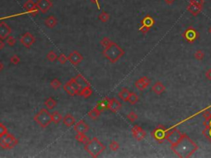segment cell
Instances as JSON below:
<instances>
[{
    "mask_svg": "<svg viewBox=\"0 0 211 158\" xmlns=\"http://www.w3.org/2000/svg\"><path fill=\"white\" fill-rule=\"evenodd\" d=\"M44 105H45V106L46 107V109L50 110V109H54V107L56 106V105H57V101H56L53 97H49V98H47L46 100L45 101Z\"/></svg>",
    "mask_w": 211,
    "mask_h": 158,
    "instance_id": "25",
    "label": "cell"
},
{
    "mask_svg": "<svg viewBox=\"0 0 211 158\" xmlns=\"http://www.w3.org/2000/svg\"><path fill=\"white\" fill-rule=\"evenodd\" d=\"M111 43H112V40H111V39L108 38V37H104V38L101 39V45L104 46L105 48L107 47L108 46H110Z\"/></svg>",
    "mask_w": 211,
    "mask_h": 158,
    "instance_id": "40",
    "label": "cell"
},
{
    "mask_svg": "<svg viewBox=\"0 0 211 158\" xmlns=\"http://www.w3.org/2000/svg\"><path fill=\"white\" fill-rule=\"evenodd\" d=\"M75 139L79 143L82 144H86L89 141V138L87 137L85 134H79V133H77V134H76Z\"/></svg>",
    "mask_w": 211,
    "mask_h": 158,
    "instance_id": "29",
    "label": "cell"
},
{
    "mask_svg": "<svg viewBox=\"0 0 211 158\" xmlns=\"http://www.w3.org/2000/svg\"><path fill=\"white\" fill-rule=\"evenodd\" d=\"M190 3H191V4H199V5L203 6L204 4V0H190Z\"/></svg>",
    "mask_w": 211,
    "mask_h": 158,
    "instance_id": "45",
    "label": "cell"
},
{
    "mask_svg": "<svg viewBox=\"0 0 211 158\" xmlns=\"http://www.w3.org/2000/svg\"><path fill=\"white\" fill-rule=\"evenodd\" d=\"M7 132L8 131H7V127L5 126L4 123H2L0 122V137H2V136H4L5 134H7Z\"/></svg>",
    "mask_w": 211,
    "mask_h": 158,
    "instance_id": "43",
    "label": "cell"
},
{
    "mask_svg": "<svg viewBox=\"0 0 211 158\" xmlns=\"http://www.w3.org/2000/svg\"><path fill=\"white\" fill-rule=\"evenodd\" d=\"M101 112H102V111H101L100 109L95 106L93 109H91L89 112L87 113V115L89 116L92 120H97V118L101 115Z\"/></svg>",
    "mask_w": 211,
    "mask_h": 158,
    "instance_id": "26",
    "label": "cell"
},
{
    "mask_svg": "<svg viewBox=\"0 0 211 158\" xmlns=\"http://www.w3.org/2000/svg\"><path fill=\"white\" fill-rule=\"evenodd\" d=\"M12 32L11 27L5 21L0 22V39L6 40Z\"/></svg>",
    "mask_w": 211,
    "mask_h": 158,
    "instance_id": "14",
    "label": "cell"
},
{
    "mask_svg": "<svg viewBox=\"0 0 211 158\" xmlns=\"http://www.w3.org/2000/svg\"><path fill=\"white\" fill-rule=\"evenodd\" d=\"M171 148L179 157H190L197 151L198 146L186 134H184L182 137L176 143L171 146Z\"/></svg>",
    "mask_w": 211,
    "mask_h": 158,
    "instance_id": "1",
    "label": "cell"
},
{
    "mask_svg": "<svg viewBox=\"0 0 211 158\" xmlns=\"http://www.w3.org/2000/svg\"><path fill=\"white\" fill-rule=\"evenodd\" d=\"M4 47H5V43L4 42V40L0 39V50L4 49Z\"/></svg>",
    "mask_w": 211,
    "mask_h": 158,
    "instance_id": "49",
    "label": "cell"
},
{
    "mask_svg": "<svg viewBox=\"0 0 211 158\" xmlns=\"http://www.w3.org/2000/svg\"><path fill=\"white\" fill-rule=\"evenodd\" d=\"M121 103L118 100H116L115 98L110 99V102H109V106H108V109H110L111 112L116 113L119 111L121 108Z\"/></svg>",
    "mask_w": 211,
    "mask_h": 158,
    "instance_id": "17",
    "label": "cell"
},
{
    "mask_svg": "<svg viewBox=\"0 0 211 158\" xmlns=\"http://www.w3.org/2000/svg\"><path fill=\"white\" fill-rule=\"evenodd\" d=\"M68 83L70 85V86H71L72 87L74 88V90H75V91L77 92V94L79 95V91H80V90H81L82 87L79 84V83H78V82L76 81L75 77H72L71 79L68 82Z\"/></svg>",
    "mask_w": 211,
    "mask_h": 158,
    "instance_id": "27",
    "label": "cell"
},
{
    "mask_svg": "<svg viewBox=\"0 0 211 158\" xmlns=\"http://www.w3.org/2000/svg\"><path fill=\"white\" fill-rule=\"evenodd\" d=\"M57 19L54 18V16H50L45 20V25L48 28H54V26L57 25Z\"/></svg>",
    "mask_w": 211,
    "mask_h": 158,
    "instance_id": "23",
    "label": "cell"
},
{
    "mask_svg": "<svg viewBox=\"0 0 211 158\" xmlns=\"http://www.w3.org/2000/svg\"><path fill=\"white\" fill-rule=\"evenodd\" d=\"M63 123L68 128L74 126L75 123V118L71 114H66L63 118Z\"/></svg>",
    "mask_w": 211,
    "mask_h": 158,
    "instance_id": "20",
    "label": "cell"
},
{
    "mask_svg": "<svg viewBox=\"0 0 211 158\" xmlns=\"http://www.w3.org/2000/svg\"><path fill=\"white\" fill-rule=\"evenodd\" d=\"M57 60L61 63V64H65L68 61V57L65 55V54H61L60 56H58Z\"/></svg>",
    "mask_w": 211,
    "mask_h": 158,
    "instance_id": "42",
    "label": "cell"
},
{
    "mask_svg": "<svg viewBox=\"0 0 211 158\" xmlns=\"http://www.w3.org/2000/svg\"><path fill=\"white\" fill-rule=\"evenodd\" d=\"M93 89L91 88V87H90V86H85V87H83L80 90L79 95L87 99L93 95Z\"/></svg>",
    "mask_w": 211,
    "mask_h": 158,
    "instance_id": "21",
    "label": "cell"
},
{
    "mask_svg": "<svg viewBox=\"0 0 211 158\" xmlns=\"http://www.w3.org/2000/svg\"><path fill=\"white\" fill-rule=\"evenodd\" d=\"M175 1L176 0H164V2L168 4V5H172V4L175 3Z\"/></svg>",
    "mask_w": 211,
    "mask_h": 158,
    "instance_id": "50",
    "label": "cell"
},
{
    "mask_svg": "<svg viewBox=\"0 0 211 158\" xmlns=\"http://www.w3.org/2000/svg\"><path fill=\"white\" fill-rule=\"evenodd\" d=\"M202 7H203V6H201V5L190 3L188 4V6H187V11L192 16H197L198 14H200V12L202 11Z\"/></svg>",
    "mask_w": 211,
    "mask_h": 158,
    "instance_id": "18",
    "label": "cell"
},
{
    "mask_svg": "<svg viewBox=\"0 0 211 158\" xmlns=\"http://www.w3.org/2000/svg\"><path fill=\"white\" fill-rule=\"evenodd\" d=\"M46 59L50 62H54L58 59L57 54L54 52V50H50L46 54Z\"/></svg>",
    "mask_w": 211,
    "mask_h": 158,
    "instance_id": "34",
    "label": "cell"
},
{
    "mask_svg": "<svg viewBox=\"0 0 211 158\" xmlns=\"http://www.w3.org/2000/svg\"><path fill=\"white\" fill-rule=\"evenodd\" d=\"M68 60H69V62L74 66H77L83 60V57L79 51L74 50L69 54V55L68 56Z\"/></svg>",
    "mask_w": 211,
    "mask_h": 158,
    "instance_id": "11",
    "label": "cell"
},
{
    "mask_svg": "<svg viewBox=\"0 0 211 158\" xmlns=\"http://www.w3.org/2000/svg\"><path fill=\"white\" fill-rule=\"evenodd\" d=\"M34 120L39 124L41 128H47L52 122L51 114L49 112L48 109H40L39 112L36 113V115L34 116Z\"/></svg>",
    "mask_w": 211,
    "mask_h": 158,
    "instance_id": "4",
    "label": "cell"
},
{
    "mask_svg": "<svg viewBox=\"0 0 211 158\" xmlns=\"http://www.w3.org/2000/svg\"><path fill=\"white\" fill-rule=\"evenodd\" d=\"M50 86H51V87L53 88V89L57 90V89H59L62 86V83H61V82L59 79L54 78V79H53L52 81L50 82Z\"/></svg>",
    "mask_w": 211,
    "mask_h": 158,
    "instance_id": "35",
    "label": "cell"
},
{
    "mask_svg": "<svg viewBox=\"0 0 211 158\" xmlns=\"http://www.w3.org/2000/svg\"><path fill=\"white\" fill-rule=\"evenodd\" d=\"M139 96L138 95L135 93V92H130V95L129 96V99H128V101H129V104L131 105H135L137 102L139 101Z\"/></svg>",
    "mask_w": 211,
    "mask_h": 158,
    "instance_id": "32",
    "label": "cell"
},
{
    "mask_svg": "<svg viewBox=\"0 0 211 158\" xmlns=\"http://www.w3.org/2000/svg\"><path fill=\"white\" fill-rule=\"evenodd\" d=\"M131 132H132L133 137L137 141H142L146 137V132L139 125H135L133 127Z\"/></svg>",
    "mask_w": 211,
    "mask_h": 158,
    "instance_id": "12",
    "label": "cell"
},
{
    "mask_svg": "<svg viewBox=\"0 0 211 158\" xmlns=\"http://www.w3.org/2000/svg\"><path fill=\"white\" fill-rule=\"evenodd\" d=\"M194 57H195V59L196 60H199V61H201V60H203V59L204 58V53L202 51V50H197L196 52L195 53V55H194Z\"/></svg>",
    "mask_w": 211,
    "mask_h": 158,
    "instance_id": "38",
    "label": "cell"
},
{
    "mask_svg": "<svg viewBox=\"0 0 211 158\" xmlns=\"http://www.w3.org/2000/svg\"><path fill=\"white\" fill-rule=\"evenodd\" d=\"M127 119H128L130 122L134 123V122H135L136 120H138V115H137L136 113H135L134 111H131V112H129V114L127 115Z\"/></svg>",
    "mask_w": 211,
    "mask_h": 158,
    "instance_id": "37",
    "label": "cell"
},
{
    "mask_svg": "<svg viewBox=\"0 0 211 158\" xmlns=\"http://www.w3.org/2000/svg\"><path fill=\"white\" fill-rule=\"evenodd\" d=\"M150 83H151L150 78H149V77H146V76H143V77L139 78V79L135 82V85L136 88H137L138 90H140V91H143V90H144V89H146V88L150 85Z\"/></svg>",
    "mask_w": 211,
    "mask_h": 158,
    "instance_id": "13",
    "label": "cell"
},
{
    "mask_svg": "<svg viewBox=\"0 0 211 158\" xmlns=\"http://www.w3.org/2000/svg\"><path fill=\"white\" fill-rule=\"evenodd\" d=\"M209 109L210 108H207L203 111V116L205 120H211V112L209 110Z\"/></svg>",
    "mask_w": 211,
    "mask_h": 158,
    "instance_id": "44",
    "label": "cell"
},
{
    "mask_svg": "<svg viewBox=\"0 0 211 158\" xmlns=\"http://www.w3.org/2000/svg\"><path fill=\"white\" fill-rule=\"evenodd\" d=\"M205 77L207 78L208 80L211 81V68L208 69V70L205 72Z\"/></svg>",
    "mask_w": 211,
    "mask_h": 158,
    "instance_id": "46",
    "label": "cell"
},
{
    "mask_svg": "<svg viewBox=\"0 0 211 158\" xmlns=\"http://www.w3.org/2000/svg\"><path fill=\"white\" fill-rule=\"evenodd\" d=\"M109 102H110V98L108 97H105L104 99H102L101 101H99L96 105V107L100 109L101 111H103L105 109H108V106H109Z\"/></svg>",
    "mask_w": 211,
    "mask_h": 158,
    "instance_id": "22",
    "label": "cell"
},
{
    "mask_svg": "<svg viewBox=\"0 0 211 158\" xmlns=\"http://www.w3.org/2000/svg\"><path fill=\"white\" fill-rule=\"evenodd\" d=\"M102 54L107 60H109V62L115 63H116L121 57L124 56L125 51L121 46H118L116 43L112 41L110 46H108L107 47H106L104 49V50L102 51Z\"/></svg>",
    "mask_w": 211,
    "mask_h": 158,
    "instance_id": "2",
    "label": "cell"
},
{
    "mask_svg": "<svg viewBox=\"0 0 211 158\" xmlns=\"http://www.w3.org/2000/svg\"><path fill=\"white\" fill-rule=\"evenodd\" d=\"M184 36L189 42H194L198 38L199 33L192 27H189L186 30V32L184 33Z\"/></svg>",
    "mask_w": 211,
    "mask_h": 158,
    "instance_id": "15",
    "label": "cell"
},
{
    "mask_svg": "<svg viewBox=\"0 0 211 158\" xmlns=\"http://www.w3.org/2000/svg\"><path fill=\"white\" fill-rule=\"evenodd\" d=\"M4 63H3L2 62H1V61H0V72H2V70L4 69Z\"/></svg>",
    "mask_w": 211,
    "mask_h": 158,
    "instance_id": "51",
    "label": "cell"
},
{
    "mask_svg": "<svg viewBox=\"0 0 211 158\" xmlns=\"http://www.w3.org/2000/svg\"><path fill=\"white\" fill-rule=\"evenodd\" d=\"M75 79L76 81L78 82V83H79L82 87H85V86H90V83L88 82L87 81L86 78L82 76V74L79 73L77 76L75 77Z\"/></svg>",
    "mask_w": 211,
    "mask_h": 158,
    "instance_id": "28",
    "label": "cell"
},
{
    "mask_svg": "<svg viewBox=\"0 0 211 158\" xmlns=\"http://www.w3.org/2000/svg\"><path fill=\"white\" fill-rule=\"evenodd\" d=\"M92 3H93V4H95L96 5H97V7L98 9H101V6H100V3H99V1L100 0H90Z\"/></svg>",
    "mask_w": 211,
    "mask_h": 158,
    "instance_id": "48",
    "label": "cell"
},
{
    "mask_svg": "<svg viewBox=\"0 0 211 158\" xmlns=\"http://www.w3.org/2000/svg\"><path fill=\"white\" fill-rule=\"evenodd\" d=\"M155 23L154 19L150 15L145 16L143 19L141 21V26H140V31L143 34H146L147 32L149 31V29L153 26Z\"/></svg>",
    "mask_w": 211,
    "mask_h": 158,
    "instance_id": "6",
    "label": "cell"
},
{
    "mask_svg": "<svg viewBox=\"0 0 211 158\" xmlns=\"http://www.w3.org/2000/svg\"><path fill=\"white\" fill-rule=\"evenodd\" d=\"M168 129H166L163 126H158L157 128H156L151 133V135L152 137H154L155 140H157V142L161 143L162 141L164 140L165 137H166V135L168 134Z\"/></svg>",
    "mask_w": 211,
    "mask_h": 158,
    "instance_id": "7",
    "label": "cell"
},
{
    "mask_svg": "<svg viewBox=\"0 0 211 158\" xmlns=\"http://www.w3.org/2000/svg\"><path fill=\"white\" fill-rule=\"evenodd\" d=\"M130 95V91L127 89V88H122L121 91H120L118 93V96L119 98L122 100L123 101H128V99H129V96Z\"/></svg>",
    "mask_w": 211,
    "mask_h": 158,
    "instance_id": "24",
    "label": "cell"
},
{
    "mask_svg": "<svg viewBox=\"0 0 211 158\" xmlns=\"http://www.w3.org/2000/svg\"><path fill=\"white\" fill-rule=\"evenodd\" d=\"M23 8L25 9L27 14L32 15V17L36 16L39 13V9L36 7V4L33 0H27L23 5Z\"/></svg>",
    "mask_w": 211,
    "mask_h": 158,
    "instance_id": "9",
    "label": "cell"
},
{
    "mask_svg": "<svg viewBox=\"0 0 211 158\" xmlns=\"http://www.w3.org/2000/svg\"><path fill=\"white\" fill-rule=\"evenodd\" d=\"M16 41H17V40H16L13 36H12V35H9V36L6 39V42H7V46H9L10 47L14 46L15 44H16Z\"/></svg>",
    "mask_w": 211,
    "mask_h": 158,
    "instance_id": "39",
    "label": "cell"
},
{
    "mask_svg": "<svg viewBox=\"0 0 211 158\" xmlns=\"http://www.w3.org/2000/svg\"><path fill=\"white\" fill-rule=\"evenodd\" d=\"M18 144V139L13 134L7 132L0 137V147L4 149H12Z\"/></svg>",
    "mask_w": 211,
    "mask_h": 158,
    "instance_id": "5",
    "label": "cell"
},
{
    "mask_svg": "<svg viewBox=\"0 0 211 158\" xmlns=\"http://www.w3.org/2000/svg\"><path fill=\"white\" fill-rule=\"evenodd\" d=\"M165 91L166 87L162 82H156L152 87V91H154L156 95H161Z\"/></svg>",
    "mask_w": 211,
    "mask_h": 158,
    "instance_id": "19",
    "label": "cell"
},
{
    "mask_svg": "<svg viewBox=\"0 0 211 158\" xmlns=\"http://www.w3.org/2000/svg\"><path fill=\"white\" fill-rule=\"evenodd\" d=\"M20 61H21L20 57L17 55V54H14V55H12V56L10 58V62H11L12 64H13V65L18 64V63H20Z\"/></svg>",
    "mask_w": 211,
    "mask_h": 158,
    "instance_id": "41",
    "label": "cell"
},
{
    "mask_svg": "<svg viewBox=\"0 0 211 158\" xmlns=\"http://www.w3.org/2000/svg\"><path fill=\"white\" fill-rule=\"evenodd\" d=\"M36 4L40 12H41L42 13L47 12L53 6V4L50 0H38Z\"/></svg>",
    "mask_w": 211,
    "mask_h": 158,
    "instance_id": "10",
    "label": "cell"
},
{
    "mask_svg": "<svg viewBox=\"0 0 211 158\" xmlns=\"http://www.w3.org/2000/svg\"><path fill=\"white\" fill-rule=\"evenodd\" d=\"M20 42L26 48H30V47H32L34 43L36 42V38L34 37V35L32 33L26 32L25 34H23L21 36Z\"/></svg>",
    "mask_w": 211,
    "mask_h": 158,
    "instance_id": "8",
    "label": "cell"
},
{
    "mask_svg": "<svg viewBox=\"0 0 211 158\" xmlns=\"http://www.w3.org/2000/svg\"><path fill=\"white\" fill-rule=\"evenodd\" d=\"M74 130L77 133L85 134L86 132H87L89 130V126H88V124L84 120H80L76 124H74Z\"/></svg>",
    "mask_w": 211,
    "mask_h": 158,
    "instance_id": "16",
    "label": "cell"
},
{
    "mask_svg": "<svg viewBox=\"0 0 211 158\" xmlns=\"http://www.w3.org/2000/svg\"><path fill=\"white\" fill-rule=\"evenodd\" d=\"M84 145L85 151L94 158L98 157L106 150V146L97 137H93Z\"/></svg>",
    "mask_w": 211,
    "mask_h": 158,
    "instance_id": "3",
    "label": "cell"
},
{
    "mask_svg": "<svg viewBox=\"0 0 211 158\" xmlns=\"http://www.w3.org/2000/svg\"><path fill=\"white\" fill-rule=\"evenodd\" d=\"M109 148L112 151H116L120 148V144L116 142V141L112 140L111 142V143L109 145Z\"/></svg>",
    "mask_w": 211,
    "mask_h": 158,
    "instance_id": "36",
    "label": "cell"
},
{
    "mask_svg": "<svg viewBox=\"0 0 211 158\" xmlns=\"http://www.w3.org/2000/svg\"><path fill=\"white\" fill-rule=\"evenodd\" d=\"M64 90H65V91H66V93H67L68 95L70 96H74L78 95L77 92L75 91V90L71 86L68 84V82L64 86Z\"/></svg>",
    "mask_w": 211,
    "mask_h": 158,
    "instance_id": "30",
    "label": "cell"
},
{
    "mask_svg": "<svg viewBox=\"0 0 211 158\" xmlns=\"http://www.w3.org/2000/svg\"><path fill=\"white\" fill-rule=\"evenodd\" d=\"M204 132H207L208 134H205V136H206L209 139H211V127H210V129L208 130H204L203 133H204Z\"/></svg>",
    "mask_w": 211,
    "mask_h": 158,
    "instance_id": "47",
    "label": "cell"
},
{
    "mask_svg": "<svg viewBox=\"0 0 211 158\" xmlns=\"http://www.w3.org/2000/svg\"><path fill=\"white\" fill-rule=\"evenodd\" d=\"M209 33H210V34L211 35V26L210 27V28H209Z\"/></svg>",
    "mask_w": 211,
    "mask_h": 158,
    "instance_id": "52",
    "label": "cell"
},
{
    "mask_svg": "<svg viewBox=\"0 0 211 158\" xmlns=\"http://www.w3.org/2000/svg\"><path fill=\"white\" fill-rule=\"evenodd\" d=\"M98 19L101 22H107L110 19V14L108 12H105V11H102L99 14V16H98Z\"/></svg>",
    "mask_w": 211,
    "mask_h": 158,
    "instance_id": "33",
    "label": "cell"
},
{
    "mask_svg": "<svg viewBox=\"0 0 211 158\" xmlns=\"http://www.w3.org/2000/svg\"><path fill=\"white\" fill-rule=\"evenodd\" d=\"M51 118H52V122L54 123H59L61 120H63V117L60 115V113L58 111H54L51 114Z\"/></svg>",
    "mask_w": 211,
    "mask_h": 158,
    "instance_id": "31",
    "label": "cell"
}]
</instances>
